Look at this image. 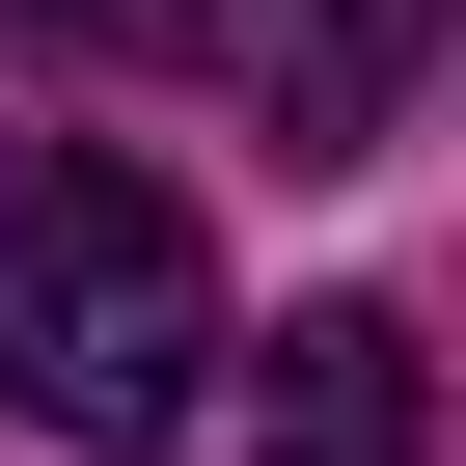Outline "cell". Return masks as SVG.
Returning <instances> with one entry per match:
<instances>
[{
  "label": "cell",
  "instance_id": "obj_1",
  "mask_svg": "<svg viewBox=\"0 0 466 466\" xmlns=\"http://www.w3.org/2000/svg\"><path fill=\"white\" fill-rule=\"evenodd\" d=\"M192 384H219L192 192L110 165V137H28V192H0V411L83 439V466H137V439H192Z\"/></svg>",
  "mask_w": 466,
  "mask_h": 466
},
{
  "label": "cell",
  "instance_id": "obj_2",
  "mask_svg": "<svg viewBox=\"0 0 466 466\" xmlns=\"http://www.w3.org/2000/svg\"><path fill=\"white\" fill-rule=\"evenodd\" d=\"M219 56H248V137L302 192H357L411 137V83H439V0H219Z\"/></svg>",
  "mask_w": 466,
  "mask_h": 466
},
{
  "label": "cell",
  "instance_id": "obj_3",
  "mask_svg": "<svg viewBox=\"0 0 466 466\" xmlns=\"http://www.w3.org/2000/svg\"><path fill=\"white\" fill-rule=\"evenodd\" d=\"M248 466H439V357H411V302H302V329H248Z\"/></svg>",
  "mask_w": 466,
  "mask_h": 466
},
{
  "label": "cell",
  "instance_id": "obj_4",
  "mask_svg": "<svg viewBox=\"0 0 466 466\" xmlns=\"http://www.w3.org/2000/svg\"><path fill=\"white\" fill-rule=\"evenodd\" d=\"M28 28H56V56H137V83H165V56H219V0H28Z\"/></svg>",
  "mask_w": 466,
  "mask_h": 466
}]
</instances>
